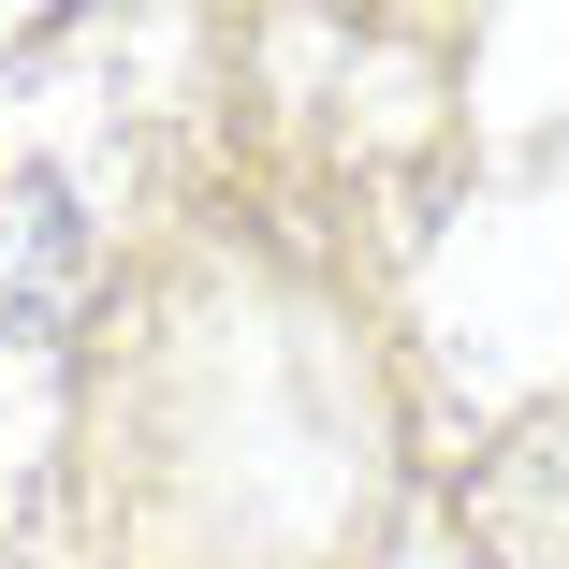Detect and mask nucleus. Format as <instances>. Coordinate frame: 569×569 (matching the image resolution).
<instances>
[{"label": "nucleus", "mask_w": 569, "mask_h": 569, "mask_svg": "<svg viewBox=\"0 0 569 569\" xmlns=\"http://www.w3.org/2000/svg\"><path fill=\"white\" fill-rule=\"evenodd\" d=\"M73 292V219H59V190H16L0 204V321H44Z\"/></svg>", "instance_id": "nucleus-1"}]
</instances>
